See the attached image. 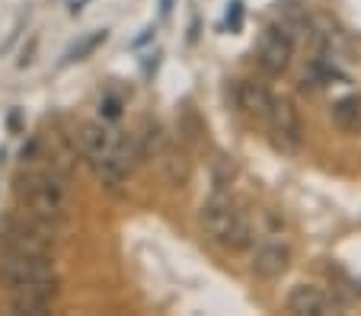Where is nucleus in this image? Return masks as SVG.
<instances>
[{
    "label": "nucleus",
    "mask_w": 361,
    "mask_h": 316,
    "mask_svg": "<svg viewBox=\"0 0 361 316\" xmlns=\"http://www.w3.org/2000/svg\"><path fill=\"white\" fill-rule=\"evenodd\" d=\"M80 147H83V157H87L90 170L96 172V179H99L102 186H109V189L122 186L131 160H128L125 144L116 138V131H109L102 122L87 125L80 134Z\"/></svg>",
    "instance_id": "nucleus-1"
},
{
    "label": "nucleus",
    "mask_w": 361,
    "mask_h": 316,
    "mask_svg": "<svg viewBox=\"0 0 361 316\" xmlns=\"http://www.w3.org/2000/svg\"><path fill=\"white\" fill-rule=\"evenodd\" d=\"M202 230L204 236L214 243V246L227 249V253H240L252 243V227L246 211H240L227 195H212V198L202 205Z\"/></svg>",
    "instance_id": "nucleus-2"
},
{
    "label": "nucleus",
    "mask_w": 361,
    "mask_h": 316,
    "mask_svg": "<svg viewBox=\"0 0 361 316\" xmlns=\"http://www.w3.org/2000/svg\"><path fill=\"white\" fill-rule=\"evenodd\" d=\"M0 284L10 294H58V275L48 255H29V253H7L0 259Z\"/></svg>",
    "instance_id": "nucleus-3"
},
{
    "label": "nucleus",
    "mask_w": 361,
    "mask_h": 316,
    "mask_svg": "<svg viewBox=\"0 0 361 316\" xmlns=\"http://www.w3.org/2000/svg\"><path fill=\"white\" fill-rule=\"evenodd\" d=\"M16 195L29 208V214L45 224H58L71 211V192L64 179L55 172H29L16 182Z\"/></svg>",
    "instance_id": "nucleus-4"
},
{
    "label": "nucleus",
    "mask_w": 361,
    "mask_h": 316,
    "mask_svg": "<svg viewBox=\"0 0 361 316\" xmlns=\"http://www.w3.org/2000/svg\"><path fill=\"white\" fill-rule=\"evenodd\" d=\"M294 58V39L285 26H269L259 35V45H256V64H259L262 74L269 77H281L291 68Z\"/></svg>",
    "instance_id": "nucleus-5"
},
{
    "label": "nucleus",
    "mask_w": 361,
    "mask_h": 316,
    "mask_svg": "<svg viewBox=\"0 0 361 316\" xmlns=\"http://www.w3.org/2000/svg\"><path fill=\"white\" fill-rule=\"evenodd\" d=\"M266 122L272 128V138L281 151H298L304 128H300V115L291 99H272V109H269Z\"/></svg>",
    "instance_id": "nucleus-6"
},
{
    "label": "nucleus",
    "mask_w": 361,
    "mask_h": 316,
    "mask_svg": "<svg viewBox=\"0 0 361 316\" xmlns=\"http://www.w3.org/2000/svg\"><path fill=\"white\" fill-rule=\"evenodd\" d=\"M291 268V246L281 240H266L259 246L252 249V259H250V272L262 282H275L281 278Z\"/></svg>",
    "instance_id": "nucleus-7"
},
{
    "label": "nucleus",
    "mask_w": 361,
    "mask_h": 316,
    "mask_svg": "<svg viewBox=\"0 0 361 316\" xmlns=\"http://www.w3.org/2000/svg\"><path fill=\"white\" fill-rule=\"evenodd\" d=\"M288 310L298 316H323L333 310V301L323 288L317 284H298V288L288 294Z\"/></svg>",
    "instance_id": "nucleus-8"
},
{
    "label": "nucleus",
    "mask_w": 361,
    "mask_h": 316,
    "mask_svg": "<svg viewBox=\"0 0 361 316\" xmlns=\"http://www.w3.org/2000/svg\"><path fill=\"white\" fill-rule=\"evenodd\" d=\"M237 103H240V109H243L246 115L262 118V122H266L269 109H272V93H269L262 83H256V80H243L237 87Z\"/></svg>",
    "instance_id": "nucleus-9"
},
{
    "label": "nucleus",
    "mask_w": 361,
    "mask_h": 316,
    "mask_svg": "<svg viewBox=\"0 0 361 316\" xmlns=\"http://www.w3.org/2000/svg\"><path fill=\"white\" fill-rule=\"evenodd\" d=\"M333 125L342 134H361V96L358 93L342 96L339 103L333 106Z\"/></svg>",
    "instance_id": "nucleus-10"
},
{
    "label": "nucleus",
    "mask_w": 361,
    "mask_h": 316,
    "mask_svg": "<svg viewBox=\"0 0 361 316\" xmlns=\"http://www.w3.org/2000/svg\"><path fill=\"white\" fill-rule=\"evenodd\" d=\"M55 297H42V294H10V307L13 313H45L51 307Z\"/></svg>",
    "instance_id": "nucleus-11"
},
{
    "label": "nucleus",
    "mask_w": 361,
    "mask_h": 316,
    "mask_svg": "<svg viewBox=\"0 0 361 316\" xmlns=\"http://www.w3.org/2000/svg\"><path fill=\"white\" fill-rule=\"evenodd\" d=\"M106 35H109V32H106V29H99V32L87 35V39H83V42H77L74 49L68 51V58H64V64H71V61H83V58H87L90 51H96V49H99V45H102V42H106Z\"/></svg>",
    "instance_id": "nucleus-12"
},
{
    "label": "nucleus",
    "mask_w": 361,
    "mask_h": 316,
    "mask_svg": "<svg viewBox=\"0 0 361 316\" xmlns=\"http://www.w3.org/2000/svg\"><path fill=\"white\" fill-rule=\"evenodd\" d=\"M99 115L109 118V122H112V118H118V115H122V103H118L116 96H106V99L99 103Z\"/></svg>",
    "instance_id": "nucleus-13"
},
{
    "label": "nucleus",
    "mask_w": 361,
    "mask_h": 316,
    "mask_svg": "<svg viewBox=\"0 0 361 316\" xmlns=\"http://www.w3.org/2000/svg\"><path fill=\"white\" fill-rule=\"evenodd\" d=\"M227 23H231V29L243 26V4H240V0H233L231 4V10H227Z\"/></svg>",
    "instance_id": "nucleus-14"
}]
</instances>
